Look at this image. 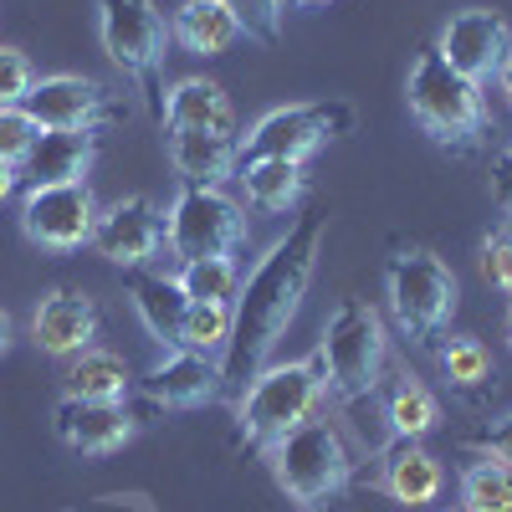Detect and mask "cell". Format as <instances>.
<instances>
[{"label":"cell","instance_id":"1","mask_svg":"<svg viewBox=\"0 0 512 512\" xmlns=\"http://www.w3.org/2000/svg\"><path fill=\"white\" fill-rule=\"evenodd\" d=\"M323 231H328V210L323 205L303 210V221L287 236H277L262 262L251 267V277L241 282L236 303H231V338L221 349L226 390H246V384L267 369L272 349L282 344V333L292 328L297 308H303V297L313 287Z\"/></svg>","mask_w":512,"mask_h":512},{"label":"cell","instance_id":"2","mask_svg":"<svg viewBox=\"0 0 512 512\" xmlns=\"http://www.w3.org/2000/svg\"><path fill=\"white\" fill-rule=\"evenodd\" d=\"M405 98H410L415 123L441 149H451V154H472L487 139V128H492L482 82L461 77L436 47H420L415 52L410 77H405Z\"/></svg>","mask_w":512,"mask_h":512},{"label":"cell","instance_id":"3","mask_svg":"<svg viewBox=\"0 0 512 512\" xmlns=\"http://www.w3.org/2000/svg\"><path fill=\"white\" fill-rule=\"evenodd\" d=\"M323 390H328V379H323L318 349L308 359H292V364H267L241 390V405H236L241 441L256 446V451H267L272 441H282L292 431V425H303V420L318 415Z\"/></svg>","mask_w":512,"mask_h":512},{"label":"cell","instance_id":"4","mask_svg":"<svg viewBox=\"0 0 512 512\" xmlns=\"http://www.w3.org/2000/svg\"><path fill=\"white\" fill-rule=\"evenodd\" d=\"M267 461H272L277 487L303 512L328 507L333 497H344L349 482H354V461L344 451V436H338L328 420H318V415L303 420V425H292L282 441H272Z\"/></svg>","mask_w":512,"mask_h":512},{"label":"cell","instance_id":"5","mask_svg":"<svg viewBox=\"0 0 512 512\" xmlns=\"http://www.w3.org/2000/svg\"><path fill=\"white\" fill-rule=\"evenodd\" d=\"M384 323L379 313L364 303V297H344L333 308L323 338H318V359H323V379L328 390L344 400V405H359V400H374L379 384H384Z\"/></svg>","mask_w":512,"mask_h":512},{"label":"cell","instance_id":"6","mask_svg":"<svg viewBox=\"0 0 512 512\" xmlns=\"http://www.w3.org/2000/svg\"><path fill=\"white\" fill-rule=\"evenodd\" d=\"M384 287H390V313L400 333L415 349H436V338H446L451 313H456V277L436 251L425 246H400L384 267Z\"/></svg>","mask_w":512,"mask_h":512},{"label":"cell","instance_id":"7","mask_svg":"<svg viewBox=\"0 0 512 512\" xmlns=\"http://www.w3.org/2000/svg\"><path fill=\"white\" fill-rule=\"evenodd\" d=\"M98 36L113 67L144 93L149 113L164 118V57L169 26L154 0H98Z\"/></svg>","mask_w":512,"mask_h":512},{"label":"cell","instance_id":"8","mask_svg":"<svg viewBox=\"0 0 512 512\" xmlns=\"http://www.w3.org/2000/svg\"><path fill=\"white\" fill-rule=\"evenodd\" d=\"M164 241L185 262H205V256H231L246 241V216L241 205L210 185H180L175 205L164 216Z\"/></svg>","mask_w":512,"mask_h":512},{"label":"cell","instance_id":"9","mask_svg":"<svg viewBox=\"0 0 512 512\" xmlns=\"http://www.w3.org/2000/svg\"><path fill=\"white\" fill-rule=\"evenodd\" d=\"M354 128V108L349 103H297V108H277L267 113L251 134L236 144V164L246 159H297L303 164L313 149H323L328 139L349 134Z\"/></svg>","mask_w":512,"mask_h":512},{"label":"cell","instance_id":"10","mask_svg":"<svg viewBox=\"0 0 512 512\" xmlns=\"http://www.w3.org/2000/svg\"><path fill=\"white\" fill-rule=\"evenodd\" d=\"M98 210L103 205L88 180L41 185V190H26V200H21V231L41 251H77L82 241H93Z\"/></svg>","mask_w":512,"mask_h":512},{"label":"cell","instance_id":"11","mask_svg":"<svg viewBox=\"0 0 512 512\" xmlns=\"http://www.w3.org/2000/svg\"><path fill=\"white\" fill-rule=\"evenodd\" d=\"M21 108H26L41 128H98V123L128 113L123 103H113V93L103 88V82L77 77V72L36 77L31 93L21 98Z\"/></svg>","mask_w":512,"mask_h":512},{"label":"cell","instance_id":"12","mask_svg":"<svg viewBox=\"0 0 512 512\" xmlns=\"http://www.w3.org/2000/svg\"><path fill=\"white\" fill-rule=\"evenodd\" d=\"M164 246V216L149 195H123L98 210L93 226V251L113 267H149V256Z\"/></svg>","mask_w":512,"mask_h":512},{"label":"cell","instance_id":"13","mask_svg":"<svg viewBox=\"0 0 512 512\" xmlns=\"http://www.w3.org/2000/svg\"><path fill=\"white\" fill-rule=\"evenodd\" d=\"M436 52L472 82H492L497 67L512 52V26L497 11H456L441 36H436Z\"/></svg>","mask_w":512,"mask_h":512},{"label":"cell","instance_id":"14","mask_svg":"<svg viewBox=\"0 0 512 512\" xmlns=\"http://www.w3.org/2000/svg\"><path fill=\"white\" fill-rule=\"evenodd\" d=\"M226 379H221V359L216 354H195V349H169L149 374H144V395L164 410H195L221 400Z\"/></svg>","mask_w":512,"mask_h":512},{"label":"cell","instance_id":"15","mask_svg":"<svg viewBox=\"0 0 512 512\" xmlns=\"http://www.w3.org/2000/svg\"><path fill=\"white\" fill-rule=\"evenodd\" d=\"M57 436L77 451V456H108L118 451L128 436L139 431L134 410L123 400H82V395H62L57 400Z\"/></svg>","mask_w":512,"mask_h":512},{"label":"cell","instance_id":"16","mask_svg":"<svg viewBox=\"0 0 512 512\" xmlns=\"http://www.w3.org/2000/svg\"><path fill=\"white\" fill-rule=\"evenodd\" d=\"M93 159H98V128H41L31 154L16 164V175L26 180V190L72 185V180H88Z\"/></svg>","mask_w":512,"mask_h":512},{"label":"cell","instance_id":"17","mask_svg":"<svg viewBox=\"0 0 512 512\" xmlns=\"http://www.w3.org/2000/svg\"><path fill=\"white\" fill-rule=\"evenodd\" d=\"M31 338H36V349L41 354H52V359H72L82 349H93V338H98V308H93V297L88 292H47L36 303L31 313Z\"/></svg>","mask_w":512,"mask_h":512},{"label":"cell","instance_id":"18","mask_svg":"<svg viewBox=\"0 0 512 512\" xmlns=\"http://www.w3.org/2000/svg\"><path fill=\"white\" fill-rule=\"evenodd\" d=\"M123 292L134 313L144 318V328L159 338L164 349H180V328H185V313H190V297L180 287V277H164V272H149V267H128L123 272Z\"/></svg>","mask_w":512,"mask_h":512},{"label":"cell","instance_id":"19","mask_svg":"<svg viewBox=\"0 0 512 512\" xmlns=\"http://www.w3.org/2000/svg\"><path fill=\"white\" fill-rule=\"evenodd\" d=\"M236 134H205V128H169V164L185 185H210L221 190V180L236 175Z\"/></svg>","mask_w":512,"mask_h":512},{"label":"cell","instance_id":"20","mask_svg":"<svg viewBox=\"0 0 512 512\" xmlns=\"http://www.w3.org/2000/svg\"><path fill=\"white\" fill-rule=\"evenodd\" d=\"M384 492H390L400 507H425V502H436L441 487H446V472H441V461L425 451L420 441H390L384 446Z\"/></svg>","mask_w":512,"mask_h":512},{"label":"cell","instance_id":"21","mask_svg":"<svg viewBox=\"0 0 512 512\" xmlns=\"http://www.w3.org/2000/svg\"><path fill=\"white\" fill-rule=\"evenodd\" d=\"M164 128H205V134H236V108L221 82L185 77L164 93Z\"/></svg>","mask_w":512,"mask_h":512},{"label":"cell","instance_id":"22","mask_svg":"<svg viewBox=\"0 0 512 512\" xmlns=\"http://www.w3.org/2000/svg\"><path fill=\"white\" fill-rule=\"evenodd\" d=\"M236 180H241L251 210H262V216H282L287 205L303 200L308 169L297 159H246V164H236Z\"/></svg>","mask_w":512,"mask_h":512},{"label":"cell","instance_id":"23","mask_svg":"<svg viewBox=\"0 0 512 512\" xmlns=\"http://www.w3.org/2000/svg\"><path fill=\"white\" fill-rule=\"evenodd\" d=\"M379 400H384V420H390V431L400 441H420V436H431L436 431V420H441V400L436 390L425 379L415 374H390V384H379Z\"/></svg>","mask_w":512,"mask_h":512},{"label":"cell","instance_id":"24","mask_svg":"<svg viewBox=\"0 0 512 512\" xmlns=\"http://www.w3.org/2000/svg\"><path fill=\"white\" fill-rule=\"evenodd\" d=\"M169 36L195 57H221V52L236 47L241 26L221 0H185V6L175 11V21H169Z\"/></svg>","mask_w":512,"mask_h":512},{"label":"cell","instance_id":"25","mask_svg":"<svg viewBox=\"0 0 512 512\" xmlns=\"http://www.w3.org/2000/svg\"><path fill=\"white\" fill-rule=\"evenodd\" d=\"M128 390H134V374H128L123 354L98 349V344L72 354V364H67V395H82V400H128Z\"/></svg>","mask_w":512,"mask_h":512},{"label":"cell","instance_id":"26","mask_svg":"<svg viewBox=\"0 0 512 512\" xmlns=\"http://www.w3.org/2000/svg\"><path fill=\"white\" fill-rule=\"evenodd\" d=\"M436 359H441L446 384H451L456 395H466V400H477L482 390H492V379H497L487 344H482V338H472V333H456V338H446V344L436 349Z\"/></svg>","mask_w":512,"mask_h":512},{"label":"cell","instance_id":"27","mask_svg":"<svg viewBox=\"0 0 512 512\" xmlns=\"http://www.w3.org/2000/svg\"><path fill=\"white\" fill-rule=\"evenodd\" d=\"M461 507L466 512H512V466L502 461H472L461 472Z\"/></svg>","mask_w":512,"mask_h":512},{"label":"cell","instance_id":"28","mask_svg":"<svg viewBox=\"0 0 512 512\" xmlns=\"http://www.w3.org/2000/svg\"><path fill=\"white\" fill-rule=\"evenodd\" d=\"M180 287L190 303H236L241 292V267L231 256H205V262H185Z\"/></svg>","mask_w":512,"mask_h":512},{"label":"cell","instance_id":"29","mask_svg":"<svg viewBox=\"0 0 512 512\" xmlns=\"http://www.w3.org/2000/svg\"><path fill=\"white\" fill-rule=\"evenodd\" d=\"M226 338H231V303H190L185 328H180V349L216 354L221 359Z\"/></svg>","mask_w":512,"mask_h":512},{"label":"cell","instance_id":"30","mask_svg":"<svg viewBox=\"0 0 512 512\" xmlns=\"http://www.w3.org/2000/svg\"><path fill=\"white\" fill-rule=\"evenodd\" d=\"M221 6L236 16V26L256 41H272L282 36V16H287V0H221Z\"/></svg>","mask_w":512,"mask_h":512},{"label":"cell","instance_id":"31","mask_svg":"<svg viewBox=\"0 0 512 512\" xmlns=\"http://www.w3.org/2000/svg\"><path fill=\"white\" fill-rule=\"evenodd\" d=\"M36 134H41V123H36L21 103L0 108V159H6V164H21V159L31 154Z\"/></svg>","mask_w":512,"mask_h":512},{"label":"cell","instance_id":"32","mask_svg":"<svg viewBox=\"0 0 512 512\" xmlns=\"http://www.w3.org/2000/svg\"><path fill=\"white\" fill-rule=\"evenodd\" d=\"M482 277L497 287V292H512V221H502L497 231L482 236Z\"/></svg>","mask_w":512,"mask_h":512},{"label":"cell","instance_id":"33","mask_svg":"<svg viewBox=\"0 0 512 512\" xmlns=\"http://www.w3.org/2000/svg\"><path fill=\"white\" fill-rule=\"evenodd\" d=\"M31 82H36L31 57H26V52H16V47H0V108L21 103V98L31 93Z\"/></svg>","mask_w":512,"mask_h":512},{"label":"cell","instance_id":"34","mask_svg":"<svg viewBox=\"0 0 512 512\" xmlns=\"http://www.w3.org/2000/svg\"><path fill=\"white\" fill-rule=\"evenodd\" d=\"M466 446H472L477 456H487V461H502V466H512V415H497L492 425L472 431V436H466Z\"/></svg>","mask_w":512,"mask_h":512},{"label":"cell","instance_id":"35","mask_svg":"<svg viewBox=\"0 0 512 512\" xmlns=\"http://www.w3.org/2000/svg\"><path fill=\"white\" fill-rule=\"evenodd\" d=\"M492 200H497V210L512 221V144L492 159Z\"/></svg>","mask_w":512,"mask_h":512},{"label":"cell","instance_id":"36","mask_svg":"<svg viewBox=\"0 0 512 512\" xmlns=\"http://www.w3.org/2000/svg\"><path fill=\"white\" fill-rule=\"evenodd\" d=\"M21 185V175H16V164H6L0 159V200H11V190Z\"/></svg>","mask_w":512,"mask_h":512},{"label":"cell","instance_id":"37","mask_svg":"<svg viewBox=\"0 0 512 512\" xmlns=\"http://www.w3.org/2000/svg\"><path fill=\"white\" fill-rule=\"evenodd\" d=\"M497 88H502V98H507V108H512V52H507V62L497 67Z\"/></svg>","mask_w":512,"mask_h":512},{"label":"cell","instance_id":"38","mask_svg":"<svg viewBox=\"0 0 512 512\" xmlns=\"http://www.w3.org/2000/svg\"><path fill=\"white\" fill-rule=\"evenodd\" d=\"M6 349H11V318L0 313V354H6Z\"/></svg>","mask_w":512,"mask_h":512},{"label":"cell","instance_id":"39","mask_svg":"<svg viewBox=\"0 0 512 512\" xmlns=\"http://www.w3.org/2000/svg\"><path fill=\"white\" fill-rule=\"evenodd\" d=\"M507 349H512V303H507Z\"/></svg>","mask_w":512,"mask_h":512},{"label":"cell","instance_id":"40","mask_svg":"<svg viewBox=\"0 0 512 512\" xmlns=\"http://www.w3.org/2000/svg\"><path fill=\"white\" fill-rule=\"evenodd\" d=\"M297 6H328V0H297Z\"/></svg>","mask_w":512,"mask_h":512},{"label":"cell","instance_id":"41","mask_svg":"<svg viewBox=\"0 0 512 512\" xmlns=\"http://www.w3.org/2000/svg\"><path fill=\"white\" fill-rule=\"evenodd\" d=\"M451 512H466V507H461V502H456V507H451Z\"/></svg>","mask_w":512,"mask_h":512}]
</instances>
